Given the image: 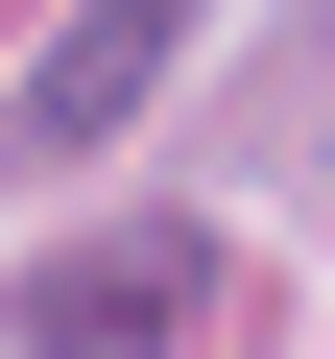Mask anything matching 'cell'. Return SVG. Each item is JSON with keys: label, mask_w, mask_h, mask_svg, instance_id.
<instances>
[{"label": "cell", "mask_w": 335, "mask_h": 359, "mask_svg": "<svg viewBox=\"0 0 335 359\" xmlns=\"http://www.w3.org/2000/svg\"><path fill=\"white\" fill-rule=\"evenodd\" d=\"M168 48H192V0H96V25H72V48L25 72V120H0V144L48 168V144H96V120H144V96H168Z\"/></svg>", "instance_id": "obj_2"}, {"label": "cell", "mask_w": 335, "mask_h": 359, "mask_svg": "<svg viewBox=\"0 0 335 359\" xmlns=\"http://www.w3.org/2000/svg\"><path fill=\"white\" fill-rule=\"evenodd\" d=\"M192 311H216V240H192V216H120L96 264H48V287H25V359H168Z\"/></svg>", "instance_id": "obj_1"}]
</instances>
